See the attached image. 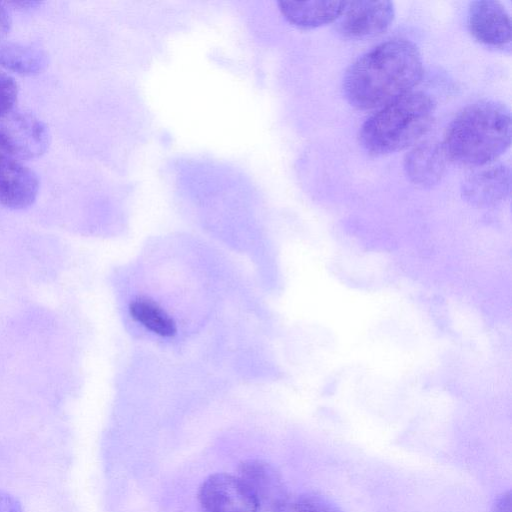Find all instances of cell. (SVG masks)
<instances>
[{
    "mask_svg": "<svg viewBox=\"0 0 512 512\" xmlns=\"http://www.w3.org/2000/svg\"><path fill=\"white\" fill-rule=\"evenodd\" d=\"M422 76L423 62L415 44L393 38L373 47L349 66L343 91L356 108L383 107L412 92Z\"/></svg>",
    "mask_w": 512,
    "mask_h": 512,
    "instance_id": "1",
    "label": "cell"
},
{
    "mask_svg": "<svg viewBox=\"0 0 512 512\" xmlns=\"http://www.w3.org/2000/svg\"><path fill=\"white\" fill-rule=\"evenodd\" d=\"M510 143L508 108L493 100H481L465 107L450 122L442 147L447 159L484 166L502 155Z\"/></svg>",
    "mask_w": 512,
    "mask_h": 512,
    "instance_id": "2",
    "label": "cell"
},
{
    "mask_svg": "<svg viewBox=\"0 0 512 512\" xmlns=\"http://www.w3.org/2000/svg\"><path fill=\"white\" fill-rule=\"evenodd\" d=\"M435 102L426 93L410 92L381 107L360 130L362 146L371 154L385 155L415 144L432 125Z\"/></svg>",
    "mask_w": 512,
    "mask_h": 512,
    "instance_id": "3",
    "label": "cell"
},
{
    "mask_svg": "<svg viewBox=\"0 0 512 512\" xmlns=\"http://www.w3.org/2000/svg\"><path fill=\"white\" fill-rule=\"evenodd\" d=\"M50 144L46 125L35 115L12 109L0 116V151L14 159H35Z\"/></svg>",
    "mask_w": 512,
    "mask_h": 512,
    "instance_id": "4",
    "label": "cell"
},
{
    "mask_svg": "<svg viewBox=\"0 0 512 512\" xmlns=\"http://www.w3.org/2000/svg\"><path fill=\"white\" fill-rule=\"evenodd\" d=\"M197 496L203 512H259L247 485L231 474L208 476L200 485Z\"/></svg>",
    "mask_w": 512,
    "mask_h": 512,
    "instance_id": "5",
    "label": "cell"
},
{
    "mask_svg": "<svg viewBox=\"0 0 512 512\" xmlns=\"http://www.w3.org/2000/svg\"><path fill=\"white\" fill-rule=\"evenodd\" d=\"M467 26L471 35L484 45L503 48L511 42V18L499 1L471 2L467 11Z\"/></svg>",
    "mask_w": 512,
    "mask_h": 512,
    "instance_id": "6",
    "label": "cell"
},
{
    "mask_svg": "<svg viewBox=\"0 0 512 512\" xmlns=\"http://www.w3.org/2000/svg\"><path fill=\"white\" fill-rule=\"evenodd\" d=\"M238 477L253 494L259 512H278L289 495L280 473L264 460L249 459L241 462Z\"/></svg>",
    "mask_w": 512,
    "mask_h": 512,
    "instance_id": "7",
    "label": "cell"
},
{
    "mask_svg": "<svg viewBox=\"0 0 512 512\" xmlns=\"http://www.w3.org/2000/svg\"><path fill=\"white\" fill-rule=\"evenodd\" d=\"M394 15L391 1H346L339 28L348 37H372L387 30Z\"/></svg>",
    "mask_w": 512,
    "mask_h": 512,
    "instance_id": "8",
    "label": "cell"
},
{
    "mask_svg": "<svg viewBox=\"0 0 512 512\" xmlns=\"http://www.w3.org/2000/svg\"><path fill=\"white\" fill-rule=\"evenodd\" d=\"M38 191L37 175L0 151V205L13 210L28 208L36 200Z\"/></svg>",
    "mask_w": 512,
    "mask_h": 512,
    "instance_id": "9",
    "label": "cell"
},
{
    "mask_svg": "<svg viewBox=\"0 0 512 512\" xmlns=\"http://www.w3.org/2000/svg\"><path fill=\"white\" fill-rule=\"evenodd\" d=\"M511 173L504 164L490 165L469 175L463 182V199L478 208L494 207L510 193Z\"/></svg>",
    "mask_w": 512,
    "mask_h": 512,
    "instance_id": "10",
    "label": "cell"
},
{
    "mask_svg": "<svg viewBox=\"0 0 512 512\" xmlns=\"http://www.w3.org/2000/svg\"><path fill=\"white\" fill-rule=\"evenodd\" d=\"M447 157L442 144L424 141L415 145L404 158V170L409 180L417 186L427 188L440 182Z\"/></svg>",
    "mask_w": 512,
    "mask_h": 512,
    "instance_id": "11",
    "label": "cell"
},
{
    "mask_svg": "<svg viewBox=\"0 0 512 512\" xmlns=\"http://www.w3.org/2000/svg\"><path fill=\"white\" fill-rule=\"evenodd\" d=\"M278 6L289 23L299 28L311 29L340 18L346 1H280Z\"/></svg>",
    "mask_w": 512,
    "mask_h": 512,
    "instance_id": "12",
    "label": "cell"
},
{
    "mask_svg": "<svg viewBox=\"0 0 512 512\" xmlns=\"http://www.w3.org/2000/svg\"><path fill=\"white\" fill-rule=\"evenodd\" d=\"M48 64L44 50L20 42H0V66L20 75L31 76L42 72Z\"/></svg>",
    "mask_w": 512,
    "mask_h": 512,
    "instance_id": "13",
    "label": "cell"
},
{
    "mask_svg": "<svg viewBox=\"0 0 512 512\" xmlns=\"http://www.w3.org/2000/svg\"><path fill=\"white\" fill-rule=\"evenodd\" d=\"M129 309L132 317L152 332L162 337H170L175 334L174 320L153 300L135 299Z\"/></svg>",
    "mask_w": 512,
    "mask_h": 512,
    "instance_id": "14",
    "label": "cell"
},
{
    "mask_svg": "<svg viewBox=\"0 0 512 512\" xmlns=\"http://www.w3.org/2000/svg\"><path fill=\"white\" fill-rule=\"evenodd\" d=\"M278 512H344L330 498L315 492L288 495Z\"/></svg>",
    "mask_w": 512,
    "mask_h": 512,
    "instance_id": "15",
    "label": "cell"
},
{
    "mask_svg": "<svg viewBox=\"0 0 512 512\" xmlns=\"http://www.w3.org/2000/svg\"><path fill=\"white\" fill-rule=\"evenodd\" d=\"M19 87L10 75L0 71V116L14 109Z\"/></svg>",
    "mask_w": 512,
    "mask_h": 512,
    "instance_id": "16",
    "label": "cell"
},
{
    "mask_svg": "<svg viewBox=\"0 0 512 512\" xmlns=\"http://www.w3.org/2000/svg\"><path fill=\"white\" fill-rule=\"evenodd\" d=\"M0 512H23V510L17 499L0 491Z\"/></svg>",
    "mask_w": 512,
    "mask_h": 512,
    "instance_id": "17",
    "label": "cell"
},
{
    "mask_svg": "<svg viewBox=\"0 0 512 512\" xmlns=\"http://www.w3.org/2000/svg\"><path fill=\"white\" fill-rule=\"evenodd\" d=\"M511 491L507 490L495 499L492 512H511Z\"/></svg>",
    "mask_w": 512,
    "mask_h": 512,
    "instance_id": "18",
    "label": "cell"
},
{
    "mask_svg": "<svg viewBox=\"0 0 512 512\" xmlns=\"http://www.w3.org/2000/svg\"><path fill=\"white\" fill-rule=\"evenodd\" d=\"M11 28V17L7 8L0 3V42L4 41Z\"/></svg>",
    "mask_w": 512,
    "mask_h": 512,
    "instance_id": "19",
    "label": "cell"
}]
</instances>
